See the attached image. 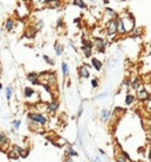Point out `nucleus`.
I'll return each instance as SVG.
<instances>
[{
	"mask_svg": "<svg viewBox=\"0 0 151 162\" xmlns=\"http://www.w3.org/2000/svg\"><path fill=\"white\" fill-rule=\"evenodd\" d=\"M49 7L50 8H59V7H61V1L58 0L55 2H51V4H49Z\"/></svg>",
	"mask_w": 151,
	"mask_h": 162,
	"instance_id": "obj_25",
	"label": "nucleus"
},
{
	"mask_svg": "<svg viewBox=\"0 0 151 162\" xmlns=\"http://www.w3.org/2000/svg\"><path fill=\"white\" fill-rule=\"evenodd\" d=\"M81 50H83L84 56L86 58H90L92 56V51H93V41H90L87 40V39H83Z\"/></svg>",
	"mask_w": 151,
	"mask_h": 162,
	"instance_id": "obj_3",
	"label": "nucleus"
},
{
	"mask_svg": "<svg viewBox=\"0 0 151 162\" xmlns=\"http://www.w3.org/2000/svg\"><path fill=\"white\" fill-rule=\"evenodd\" d=\"M81 114H83V108H80V109H79V111H78V117H80V116H81Z\"/></svg>",
	"mask_w": 151,
	"mask_h": 162,
	"instance_id": "obj_34",
	"label": "nucleus"
},
{
	"mask_svg": "<svg viewBox=\"0 0 151 162\" xmlns=\"http://www.w3.org/2000/svg\"><path fill=\"white\" fill-rule=\"evenodd\" d=\"M20 124H21V121H20V120L13 121V128H14V130H18L19 127H20Z\"/></svg>",
	"mask_w": 151,
	"mask_h": 162,
	"instance_id": "obj_31",
	"label": "nucleus"
},
{
	"mask_svg": "<svg viewBox=\"0 0 151 162\" xmlns=\"http://www.w3.org/2000/svg\"><path fill=\"white\" fill-rule=\"evenodd\" d=\"M64 162H73V161H72V159H71L70 156H66V159H65V161Z\"/></svg>",
	"mask_w": 151,
	"mask_h": 162,
	"instance_id": "obj_33",
	"label": "nucleus"
},
{
	"mask_svg": "<svg viewBox=\"0 0 151 162\" xmlns=\"http://www.w3.org/2000/svg\"><path fill=\"white\" fill-rule=\"evenodd\" d=\"M78 74H79V77L83 80H86L90 77V71H89V68L86 65H81L78 69Z\"/></svg>",
	"mask_w": 151,
	"mask_h": 162,
	"instance_id": "obj_8",
	"label": "nucleus"
},
{
	"mask_svg": "<svg viewBox=\"0 0 151 162\" xmlns=\"http://www.w3.org/2000/svg\"><path fill=\"white\" fill-rule=\"evenodd\" d=\"M10 142V140H8V137L5 135V133H0V144H1V147H2V149H5V146L7 144Z\"/></svg>",
	"mask_w": 151,
	"mask_h": 162,
	"instance_id": "obj_16",
	"label": "nucleus"
},
{
	"mask_svg": "<svg viewBox=\"0 0 151 162\" xmlns=\"http://www.w3.org/2000/svg\"><path fill=\"white\" fill-rule=\"evenodd\" d=\"M33 96H36V91H34L32 88L26 86V88L24 89V97H25L26 100H31Z\"/></svg>",
	"mask_w": 151,
	"mask_h": 162,
	"instance_id": "obj_11",
	"label": "nucleus"
},
{
	"mask_svg": "<svg viewBox=\"0 0 151 162\" xmlns=\"http://www.w3.org/2000/svg\"><path fill=\"white\" fill-rule=\"evenodd\" d=\"M39 77H40V75H38L37 72H30V74L27 75V80L31 82L33 85H39V84H41L40 81H39Z\"/></svg>",
	"mask_w": 151,
	"mask_h": 162,
	"instance_id": "obj_9",
	"label": "nucleus"
},
{
	"mask_svg": "<svg viewBox=\"0 0 151 162\" xmlns=\"http://www.w3.org/2000/svg\"><path fill=\"white\" fill-rule=\"evenodd\" d=\"M13 28H14V20L10 17V18H7L6 21H5V30L8 31V32H11V31H13Z\"/></svg>",
	"mask_w": 151,
	"mask_h": 162,
	"instance_id": "obj_14",
	"label": "nucleus"
},
{
	"mask_svg": "<svg viewBox=\"0 0 151 162\" xmlns=\"http://www.w3.org/2000/svg\"><path fill=\"white\" fill-rule=\"evenodd\" d=\"M24 1H27V0H24Z\"/></svg>",
	"mask_w": 151,
	"mask_h": 162,
	"instance_id": "obj_40",
	"label": "nucleus"
},
{
	"mask_svg": "<svg viewBox=\"0 0 151 162\" xmlns=\"http://www.w3.org/2000/svg\"><path fill=\"white\" fill-rule=\"evenodd\" d=\"M5 94H6L7 101L10 102L11 101V98H12V95H13V88H12V86H7L6 90H5Z\"/></svg>",
	"mask_w": 151,
	"mask_h": 162,
	"instance_id": "obj_22",
	"label": "nucleus"
},
{
	"mask_svg": "<svg viewBox=\"0 0 151 162\" xmlns=\"http://www.w3.org/2000/svg\"><path fill=\"white\" fill-rule=\"evenodd\" d=\"M13 150L18 154L20 158H26L28 155V150L27 149H24V148H21L19 146H13Z\"/></svg>",
	"mask_w": 151,
	"mask_h": 162,
	"instance_id": "obj_10",
	"label": "nucleus"
},
{
	"mask_svg": "<svg viewBox=\"0 0 151 162\" xmlns=\"http://www.w3.org/2000/svg\"><path fill=\"white\" fill-rule=\"evenodd\" d=\"M27 118H28L30 121L39 124V125H45V124L49 122L47 117H46L45 115L40 114V112H28V114H27Z\"/></svg>",
	"mask_w": 151,
	"mask_h": 162,
	"instance_id": "obj_2",
	"label": "nucleus"
},
{
	"mask_svg": "<svg viewBox=\"0 0 151 162\" xmlns=\"http://www.w3.org/2000/svg\"><path fill=\"white\" fill-rule=\"evenodd\" d=\"M91 1H92V0H91Z\"/></svg>",
	"mask_w": 151,
	"mask_h": 162,
	"instance_id": "obj_41",
	"label": "nucleus"
},
{
	"mask_svg": "<svg viewBox=\"0 0 151 162\" xmlns=\"http://www.w3.org/2000/svg\"><path fill=\"white\" fill-rule=\"evenodd\" d=\"M116 162H128V159L122 154V155H117L116 156Z\"/></svg>",
	"mask_w": 151,
	"mask_h": 162,
	"instance_id": "obj_28",
	"label": "nucleus"
},
{
	"mask_svg": "<svg viewBox=\"0 0 151 162\" xmlns=\"http://www.w3.org/2000/svg\"><path fill=\"white\" fill-rule=\"evenodd\" d=\"M55 1H58V0H44V4H51V2H55Z\"/></svg>",
	"mask_w": 151,
	"mask_h": 162,
	"instance_id": "obj_32",
	"label": "nucleus"
},
{
	"mask_svg": "<svg viewBox=\"0 0 151 162\" xmlns=\"http://www.w3.org/2000/svg\"><path fill=\"white\" fill-rule=\"evenodd\" d=\"M58 106H59V102L56 101V100H53V101H51L50 103H47L46 104V110L50 112V114H56L57 110H58Z\"/></svg>",
	"mask_w": 151,
	"mask_h": 162,
	"instance_id": "obj_7",
	"label": "nucleus"
},
{
	"mask_svg": "<svg viewBox=\"0 0 151 162\" xmlns=\"http://www.w3.org/2000/svg\"><path fill=\"white\" fill-rule=\"evenodd\" d=\"M43 27H44V21L40 19V20H38L37 24H36V31H41Z\"/></svg>",
	"mask_w": 151,
	"mask_h": 162,
	"instance_id": "obj_27",
	"label": "nucleus"
},
{
	"mask_svg": "<svg viewBox=\"0 0 151 162\" xmlns=\"http://www.w3.org/2000/svg\"><path fill=\"white\" fill-rule=\"evenodd\" d=\"M43 59L45 61V63H47V64H49V65H51V66H53V65H55V61H53L52 58H50L49 56H46V55H44V56H43Z\"/></svg>",
	"mask_w": 151,
	"mask_h": 162,
	"instance_id": "obj_26",
	"label": "nucleus"
},
{
	"mask_svg": "<svg viewBox=\"0 0 151 162\" xmlns=\"http://www.w3.org/2000/svg\"><path fill=\"white\" fill-rule=\"evenodd\" d=\"M105 12L111 17V19H113V18H117L118 16H117V13L113 11V10H111L110 7H105Z\"/></svg>",
	"mask_w": 151,
	"mask_h": 162,
	"instance_id": "obj_24",
	"label": "nucleus"
},
{
	"mask_svg": "<svg viewBox=\"0 0 151 162\" xmlns=\"http://www.w3.org/2000/svg\"><path fill=\"white\" fill-rule=\"evenodd\" d=\"M61 71H63L64 77H67L70 75V69H69V65L66 64V62H63L61 63Z\"/></svg>",
	"mask_w": 151,
	"mask_h": 162,
	"instance_id": "obj_20",
	"label": "nucleus"
},
{
	"mask_svg": "<svg viewBox=\"0 0 151 162\" xmlns=\"http://www.w3.org/2000/svg\"><path fill=\"white\" fill-rule=\"evenodd\" d=\"M117 18H113L106 24V34L109 38H114L118 34V19Z\"/></svg>",
	"mask_w": 151,
	"mask_h": 162,
	"instance_id": "obj_1",
	"label": "nucleus"
},
{
	"mask_svg": "<svg viewBox=\"0 0 151 162\" xmlns=\"http://www.w3.org/2000/svg\"><path fill=\"white\" fill-rule=\"evenodd\" d=\"M149 133H150V135H151V125H149Z\"/></svg>",
	"mask_w": 151,
	"mask_h": 162,
	"instance_id": "obj_37",
	"label": "nucleus"
},
{
	"mask_svg": "<svg viewBox=\"0 0 151 162\" xmlns=\"http://www.w3.org/2000/svg\"><path fill=\"white\" fill-rule=\"evenodd\" d=\"M65 155H66V156L72 158V156H78V153L76 152L72 147H70V146H69V147L66 148V150H65Z\"/></svg>",
	"mask_w": 151,
	"mask_h": 162,
	"instance_id": "obj_19",
	"label": "nucleus"
},
{
	"mask_svg": "<svg viewBox=\"0 0 151 162\" xmlns=\"http://www.w3.org/2000/svg\"><path fill=\"white\" fill-rule=\"evenodd\" d=\"M72 4L75 5L76 7H79V8H81V10H85V8L87 7L84 0H72Z\"/></svg>",
	"mask_w": 151,
	"mask_h": 162,
	"instance_id": "obj_18",
	"label": "nucleus"
},
{
	"mask_svg": "<svg viewBox=\"0 0 151 162\" xmlns=\"http://www.w3.org/2000/svg\"><path fill=\"white\" fill-rule=\"evenodd\" d=\"M141 85H142V83H141V80H139V78H136V80H133V81L131 82V88L133 90H137Z\"/></svg>",
	"mask_w": 151,
	"mask_h": 162,
	"instance_id": "obj_23",
	"label": "nucleus"
},
{
	"mask_svg": "<svg viewBox=\"0 0 151 162\" xmlns=\"http://www.w3.org/2000/svg\"><path fill=\"white\" fill-rule=\"evenodd\" d=\"M117 19H118V34H125V33H128L126 27H125V25H124L123 19H122L120 17H118Z\"/></svg>",
	"mask_w": 151,
	"mask_h": 162,
	"instance_id": "obj_12",
	"label": "nucleus"
},
{
	"mask_svg": "<svg viewBox=\"0 0 151 162\" xmlns=\"http://www.w3.org/2000/svg\"><path fill=\"white\" fill-rule=\"evenodd\" d=\"M63 27H64V20H63V18H59L57 20V28L59 30V28H63Z\"/></svg>",
	"mask_w": 151,
	"mask_h": 162,
	"instance_id": "obj_29",
	"label": "nucleus"
},
{
	"mask_svg": "<svg viewBox=\"0 0 151 162\" xmlns=\"http://www.w3.org/2000/svg\"><path fill=\"white\" fill-rule=\"evenodd\" d=\"M103 1H104L105 4H109V0H103Z\"/></svg>",
	"mask_w": 151,
	"mask_h": 162,
	"instance_id": "obj_36",
	"label": "nucleus"
},
{
	"mask_svg": "<svg viewBox=\"0 0 151 162\" xmlns=\"http://www.w3.org/2000/svg\"><path fill=\"white\" fill-rule=\"evenodd\" d=\"M135 100H136L135 95H132V94H128V95H126V97H125V104H126V105H131V104H133Z\"/></svg>",
	"mask_w": 151,
	"mask_h": 162,
	"instance_id": "obj_21",
	"label": "nucleus"
},
{
	"mask_svg": "<svg viewBox=\"0 0 151 162\" xmlns=\"http://www.w3.org/2000/svg\"><path fill=\"white\" fill-rule=\"evenodd\" d=\"M98 85H99V83H98V78H93V80H91V86H92V88L97 89V88H98Z\"/></svg>",
	"mask_w": 151,
	"mask_h": 162,
	"instance_id": "obj_30",
	"label": "nucleus"
},
{
	"mask_svg": "<svg viewBox=\"0 0 151 162\" xmlns=\"http://www.w3.org/2000/svg\"><path fill=\"white\" fill-rule=\"evenodd\" d=\"M136 91H137V92H136V96H137V98H138L139 101H148V100L150 98L149 91H148L143 85H141Z\"/></svg>",
	"mask_w": 151,
	"mask_h": 162,
	"instance_id": "obj_6",
	"label": "nucleus"
},
{
	"mask_svg": "<svg viewBox=\"0 0 151 162\" xmlns=\"http://www.w3.org/2000/svg\"><path fill=\"white\" fill-rule=\"evenodd\" d=\"M55 51H56L57 56H61V53L64 52V46H63L60 43L56 41V43H55Z\"/></svg>",
	"mask_w": 151,
	"mask_h": 162,
	"instance_id": "obj_17",
	"label": "nucleus"
},
{
	"mask_svg": "<svg viewBox=\"0 0 151 162\" xmlns=\"http://www.w3.org/2000/svg\"><path fill=\"white\" fill-rule=\"evenodd\" d=\"M149 110H150V112H151V104H150V106H149Z\"/></svg>",
	"mask_w": 151,
	"mask_h": 162,
	"instance_id": "obj_38",
	"label": "nucleus"
},
{
	"mask_svg": "<svg viewBox=\"0 0 151 162\" xmlns=\"http://www.w3.org/2000/svg\"><path fill=\"white\" fill-rule=\"evenodd\" d=\"M110 115H111V111L108 110V109H102L100 111V120L103 122H106L110 118Z\"/></svg>",
	"mask_w": 151,
	"mask_h": 162,
	"instance_id": "obj_15",
	"label": "nucleus"
},
{
	"mask_svg": "<svg viewBox=\"0 0 151 162\" xmlns=\"http://www.w3.org/2000/svg\"><path fill=\"white\" fill-rule=\"evenodd\" d=\"M117 1H124V0H117Z\"/></svg>",
	"mask_w": 151,
	"mask_h": 162,
	"instance_id": "obj_39",
	"label": "nucleus"
},
{
	"mask_svg": "<svg viewBox=\"0 0 151 162\" xmlns=\"http://www.w3.org/2000/svg\"><path fill=\"white\" fill-rule=\"evenodd\" d=\"M91 64H92V66L94 68V70H96V71H100V70H102V68H103V62L99 61V59H98V58H96V57L91 58Z\"/></svg>",
	"mask_w": 151,
	"mask_h": 162,
	"instance_id": "obj_13",
	"label": "nucleus"
},
{
	"mask_svg": "<svg viewBox=\"0 0 151 162\" xmlns=\"http://www.w3.org/2000/svg\"><path fill=\"white\" fill-rule=\"evenodd\" d=\"M93 45L96 50L99 53H104L105 52V47H106V40L102 37H93Z\"/></svg>",
	"mask_w": 151,
	"mask_h": 162,
	"instance_id": "obj_5",
	"label": "nucleus"
},
{
	"mask_svg": "<svg viewBox=\"0 0 151 162\" xmlns=\"http://www.w3.org/2000/svg\"><path fill=\"white\" fill-rule=\"evenodd\" d=\"M120 18L124 21V25L126 27V31L128 32H132L135 26H136V21L132 14H128V16H120Z\"/></svg>",
	"mask_w": 151,
	"mask_h": 162,
	"instance_id": "obj_4",
	"label": "nucleus"
},
{
	"mask_svg": "<svg viewBox=\"0 0 151 162\" xmlns=\"http://www.w3.org/2000/svg\"><path fill=\"white\" fill-rule=\"evenodd\" d=\"M73 22H75V24H79V22H80V18H77V19H75V20H73Z\"/></svg>",
	"mask_w": 151,
	"mask_h": 162,
	"instance_id": "obj_35",
	"label": "nucleus"
}]
</instances>
